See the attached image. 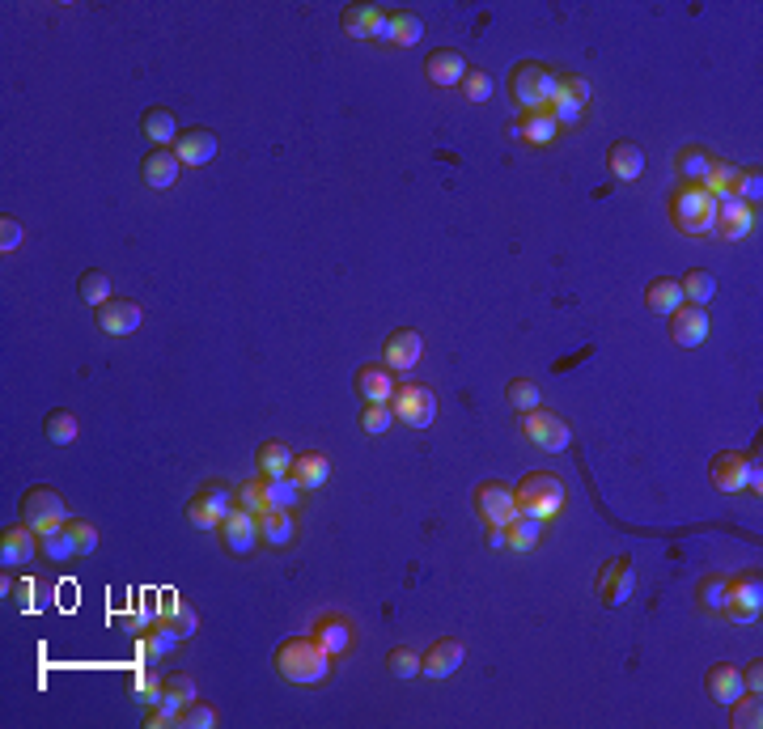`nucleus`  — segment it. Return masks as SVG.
<instances>
[{
	"label": "nucleus",
	"instance_id": "nucleus-58",
	"mask_svg": "<svg viewBox=\"0 0 763 729\" xmlns=\"http://www.w3.org/2000/svg\"><path fill=\"white\" fill-rule=\"evenodd\" d=\"M369 39H378V43H395V26H390V13L378 9L374 17V30H369Z\"/></svg>",
	"mask_w": 763,
	"mask_h": 729
},
{
	"label": "nucleus",
	"instance_id": "nucleus-51",
	"mask_svg": "<svg viewBox=\"0 0 763 729\" xmlns=\"http://www.w3.org/2000/svg\"><path fill=\"white\" fill-rule=\"evenodd\" d=\"M390 424H395V412H390V403H365L361 429H365L369 437H382V433H390Z\"/></svg>",
	"mask_w": 763,
	"mask_h": 729
},
{
	"label": "nucleus",
	"instance_id": "nucleus-6",
	"mask_svg": "<svg viewBox=\"0 0 763 729\" xmlns=\"http://www.w3.org/2000/svg\"><path fill=\"white\" fill-rule=\"evenodd\" d=\"M229 513H234V488H225V484H204L187 501V522L200 530H221Z\"/></svg>",
	"mask_w": 763,
	"mask_h": 729
},
{
	"label": "nucleus",
	"instance_id": "nucleus-53",
	"mask_svg": "<svg viewBox=\"0 0 763 729\" xmlns=\"http://www.w3.org/2000/svg\"><path fill=\"white\" fill-rule=\"evenodd\" d=\"M386 670L395 674V679H416L420 674V657H416V649H390V657H386Z\"/></svg>",
	"mask_w": 763,
	"mask_h": 729
},
{
	"label": "nucleus",
	"instance_id": "nucleus-7",
	"mask_svg": "<svg viewBox=\"0 0 763 729\" xmlns=\"http://www.w3.org/2000/svg\"><path fill=\"white\" fill-rule=\"evenodd\" d=\"M475 513L488 530H505L513 518H518V496H513V488L501 484V479H488V484L475 488Z\"/></svg>",
	"mask_w": 763,
	"mask_h": 729
},
{
	"label": "nucleus",
	"instance_id": "nucleus-54",
	"mask_svg": "<svg viewBox=\"0 0 763 729\" xmlns=\"http://www.w3.org/2000/svg\"><path fill=\"white\" fill-rule=\"evenodd\" d=\"M179 725H183V729H212V725H217V708L191 700L183 713H179Z\"/></svg>",
	"mask_w": 763,
	"mask_h": 729
},
{
	"label": "nucleus",
	"instance_id": "nucleus-34",
	"mask_svg": "<svg viewBox=\"0 0 763 729\" xmlns=\"http://www.w3.org/2000/svg\"><path fill=\"white\" fill-rule=\"evenodd\" d=\"M140 128H145V136L153 140L157 149H166L170 140H179V119H174V111H166V106H153V111H145Z\"/></svg>",
	"mask_w": 763,
	"mask_h": 729
},
{
	"label": "nucleus",
	"instance_id": "nucleus-60",
	"mask_svg": "<svg viewBox=\"0 0 763 729\" xmlns=\"http://www.w3.org/2000/svg\"><path fill=\"white\" fill-rule=\"evenodd\" d=\"M488 543H492V547H509V543H505V530H488Z\"/></svg>",
	"mask_w": 763,
	"mask_h": 729
},
{
	"label": "nucleus",
	"instance_id": "nucleus-31",
	"mask_svg": "<svg viewBox=\"0 0 763 729\" xmlns=\"http://www.w3.org/2000/svg\"><path fill=\"white\" fill-rule=\"evenodd\" d=\"M259 535L268 547H289L297 539V522H293V509H268L259 513Z\"/></svg>",
	"mask_w": 763,
	"mask_h": 729
},
{
	"label": "nucleus",
	"instance_id": "nucleus-1",
	"mask_svg": "<svg viewBox=\"0 0 763 729\" xmlns=\"http://www.w3.org/2000/svg\"><path fill=\"white\" fill-rule=\"evenodd\" d=\"M272 666H276V674L285 683L318 687V683H327V674H331V653L318 645L314 636H289V640H280L276 645Z\"/></svg>",
	"mask_w": 763,
	"mask_h": 729
},
{
	"label": "nucleus",
	"instance_id": "nucleus-18",
	"mask_svg": "<svg viewBox=\"0 0 763 729\" xmlns=\"http://www.w3.org/2000/svg\"><path fill=\"white\" fill-rule=\"evenodd\" d=\"M420 357H424V340H420V331H412V327L390 331V340L382 344L386 369H412V365H420Z\"/></svg>",
	"mask_w": 763,
	"mask_h": 729
},
{
	"label": "nucleus",
	"instance_id": "nucleus-36",
	"mask_svg": "<svg viewBox=\"0 0 763 729\" xmlns=\"http://www.w3.org/2000/svg\"><path fill=\"white\" fill-rule=\"evenodd\" d=\"M543 539V522L539 518H526V513H518L509 526H505V543L513 551H530V547H539Z\"/></svg>",
	"mask_w": 763,
	"mask_h": 729
},
{
	"label": "nucleus",
	"instance_id": "nucleus-44",
	"mask_svg": "<svg viewBox=\"0 0 763 729\" xmlns=\"http://www.w3.org/2000/svg\"><path fill=\"white\" fill-rule=\"evenodd\" d=\"M730 725H734V729H759V725H763V704H759V696L742 691V696L730 704Z\"/></svg>",
	"mask_w": 763,
	"mask_h": 729
},
{
	"label": "nucleus",
	"instance_id": "nucleus-42",
	"mask_svg": "<svg viewBox=\"0 0 763 729\" xmlns=\"http://www.w3.org/2000/svg\"><path fill=\"white\" fill-rule=\"evenodd\" d=\"M43 433H47L51 446H73V441L81 437V424H77L73 412H51L47 424H43Z\"/></svg>",
	"mask_w": 763,
	"mask_h": 729
},
{
	"label": "nucleus",
	"instance_id": "nucleus-48",
	"mask_svg": "<svg viewBox=\"0 0 763 729\" xmlns=\"http://www.w3.org/2000/svg\"><path fill=\"white\" fill-rule=\"evenodd\" d=\"M77 293L98 310V306H106V301H111V276H106V272H85L81 284H77Z\"/></svg>",
	"mask_w": 763,
	"mask_h": 729
},
{
	"label": "nucleus",
	"instance_id": "nucleus-9",
	"mask_svg": "<svg viewBox=\"0 0 763 729\" xmlns=\"http://www.w3.org/2000/svg\"><path fill=\"white\" fill-rule=\"evenodd\" d=\"M22 522L30 530H51V526H64L68 522V505L56 488H30L22 496Z\"/></svg>",
	"mask_w": 763,
	"mask_h": 729
},
{
	"label": "nucleus",
	"instance_id": "nucleus-12",
	"mask_svg": "<svg viewBox=\"0 0 763 729\" xmlns=\"http://www.w3.org/2000/svg\"><path fill=\"white\" fill-rule=\"evenodd\" d=\"M221 543H225V551H234V556H251V551L263 543V535H259V518L255 513H246V509H238L234 505V513L221 522Z\"/></svg>",
	"mask_w": 763,
	"mask_h": 729
},
{
	"label": "nucleus",
	"instance_id": "nucleus-43",
	"mask_svg": "<svg viewBox=\"0 0 763 729\" xmlns=\"http://www.w3.org/2000/svg\"><path fill=\"white\" fill-rule=\"evenodd\" d=\"M301 501V484L293 475H268V505L272 509H297Z\"/></svg>",
	"mask_w": 763,
	"mask_h": 729
},
{
	"label": "nucleus",
	"instance_id": "nucleus-29",
	"mask_svg": "<svg viewBox=\"0 0 763 729\" xmlns=\"http://www.w3.org/2000/svg\"><path fill=\"white\" fill-rule=\"evenodd\" d=\"M301 492H314V488H323L327 479H331V458L327 454H318V450H306V454H297L293 458V471H289Z\"/></svg>",
	"mask_w": 763,
	"mask_h": 729
},
{
	"label": "nucleus",
	"instance_id": "nucleus-28",
	"mask_svg": "<svg viewBox=\"0 0 763 729\" xmlns=\"http://www.w3.org/2000/svg\"><path fill=\"white\" fill-rule=\"evenodd\" d=\"M556 132H560V123L552 119V111H547V106H543V111H526L518 123H513V136H518V140H526V145H552V140H556Z\"/></svg>",
	"mask_w": 763,
	"mask_h": 729
},
{
	"label": "nucleus",
	"instance_id": "nucleus-50",
	"mask_svg": "<svg viewBox=\"0 0 763 729\" xmlns=\"http://www.w3.org/2000/svg\"><path fill=\"white\" fill-rule=\"evenodd\" d=\"M374 17H378L374 5H348V9H344V30L352 34V39H369V30H374Z\"/></svg>",
	"mask_w": 763,
	"mask_h": 729
},
{
	"label": "nucleus",
	"instance_id": "nucleus-11",
	"mask_svg": "<svg viewBox=\"0 0 763 729\" xmlns=\"http://www.w3.org/2000/svg\"><path fill=\"white\" fill-rule=\"evenodd\" d=\"M526 437L535 441L539 450H547V454H560V450H569L573 429H569V420H564V416L535 407V412L526 416Z\"/></svg>",
	"mask_w": 763,
	"mask_h": 729
},
{
	"label": "nucleus",
	"instance_id": "nucleus-38",
	"mask_svg": "<svg viewBox=\"0 0 763 729\" xmlns=\"http://www.w3.org/2000/svg\"><path fill=\"white\" fill-rule=\"evenodd\" d=\"M157 615L166 619V624H174L187 640L195 636V628H200V619H195V611H191V602H183V598H174V594H166V602L157 607Z\"/></svg>",
	"mask_w": 763,
	"mask_h": 729
},
{
	"label": "nucleus",
	"instance_id": "nucleus-25",
	"mask_svg": "<svg viewBox=\"0 0 763 729\" xmlns=\"http://www.w3.org/2000/svg\"><path fill=\"white\" fill-rule=\"evenodd\" d=\"M136 327H140V306H136V301L111 297L106 306H98V331H106V335H132Z\"/></svg>",
	"mask_w": 763,
	"mask_h": 729
},
{
	"label": "nucleus",
	"instance_id": "nucleus-39",
	"mask_svg": "<svg viewBox=\"0 0 763 729\" xmlns=\"http://www.w3.org/2000/svg\"><path fill=\"white\" fill-rule=\"evenodd\" d=\"M39 547H43V556L56 560V564H64V560L77 556V551H73V535H68V522H64V526H51V530H39Z\"/></svg>",
	"mask_w": 763,
	"mask_h": 729
},
{
	"label": "nucleus",
	"instance_id": "nucleus-5",
	"mask_svg": "<svg viewBox=\"0 0 763 729\" xmlns=\"http://www.w3.org/2000/svg\"><path fill=\"white\" fill-rule=\"evenodd\" d=\"M390 412H395V420L407 424V429H429V424L437 420L433 386H424V382L395 386V395H390Z\"/></svg>",
	"mask_w": 763,
	"mask_h": 729
},
{
	"label": "nucleus",
	"instance_id": "nucleus-19",
	"mask_svg": "<svg viewBox=\"0 0 763 729\" xmlns=\"http://www.w3.org/2000/svg\"><path fill=\"white\" fill-rule=\"evenodd\" d=\"M310 636L335 657V653H348V649H352V640H357V628H352V619H348V615L327 611V615H318V619H314V632H310Z\"/></svg>",
	"mask_w": 763,
	"mask_h": 729
},
{
	"label": "nucleus",
	"instance_id": "nucleus-57",
	"mask_svg": "<svg viewBox=\"0 0 763 729\" xmlns=\"http://www.w3.org/2000/svg\"><path fill=\"white\" fill-rule=\"evenodd\" d=\"M22 246V221L17 217H0V251H17Z\"/></svg>",
	"mask_w": 763,
	"mask_h": 729
},
{
	"label": "nucleus",
	"instance_id": "nucleus-35",
	"mask_svg": "<svg viewBox=\"0 0 763 729\" xmlns=\"http://www.w3.org/2000/svg\"><path fill=\"white\" fill-rule=\"evenodd\" d=\"M293 458L297 454L285 446V441H263L259 454H255V467H259V475H289Z\"/></svg>",
	"mask_w": 763,
	"mask_h": 729
},
{
	"label": "nucleus",
	"instance_id": "nucleus-17",
	"mask_svg": "<svg viewBox=\"0 0 763 729\" xmlns=\"http://www.w3.org/2000/svg\"><path fill=\"white\" fill-rule=\"evenodd\" d=\"M467 73H471V64H467L463 51H454V47H441V51H433V56L424 60V77H429L433 85H441V90L463 85Z\"/></svg>",
	"mask_w": 763,
	"mask_h": 729
},
{
	"label": "nucleus",
	"instance_id": "nucleus-21",
	"mask_svg": "<svg viewBox=\"0 0 763 729\" xmlns=\"http://www.w3.org/2000/svg\"><path fill=\"white\" fill-rule=\"evenodd\" d=\"M747 471H751V458L747 454H734L725 450L708 462V475H713V488L717 492H742L747 488Z\"/></svg>",
	"mask_w": 763,
	"mask_h": 729
},
{
	"label": "nucleus",
	"instance_id": "nucleus-27",
	"mask_svg": "<svg viewBox=\"0 0 763 729\" xmlns=\"http://www.w3.org/2000/svg\"><path fill=\"white\" fill-rule=\"evenodd\" d=\"M704 687H708V696H713L717 704H725L730 708L742 691V670L738 666H730V662H717V666H708V679H704Z\"/></svg>",
	"mask_w": 763,
	"mask_h": 729
},
{
	"label": "nucleus",
	"instance_id": "nucleus-41",
	"mask_svg": "<svg viewBox=\"0 0 763 729\" xmlns=\"http://www.w3.org/2000/svg\"><path fill=\"white\" fill-rule=\"evenodd\" d=\"M234 505L238 509H246V513H268L272 505H268V475H259V479H251V484H242V488H234Z\"/></svg>",
	"mask_w": 763,
	"mask_h": 729
},
{
	"label": "nucleus",
	"instance_id": "nucleus-40",
	"mask_svg": "<svg viewBox=\"0 0 763 729\" xmlns=\"http://www.w3.org/2000/svg\"><path fill=\"white\" fill-rule=\"evenodd\" d=\"M738 183H742V166H734V162H725V157H717L713 162V170H708V179H704V187L717 195H734L738 191Z\"/></svg>",
	"mask_w": 763,
	"mask_h": 729
},
{
	"label": "nucleus",
	"instance_id": "nucleus-14",
	"mask_svg": "<svg viewBox=\"0 0 763 729\" xmlns=\"http://www.w3.org/2000/svg\"><path fill=\"white\" fill-rule=\"evenodd\" d=\"M755 229V208L751 204H742L738 195H721L717 200V225H713V234H721L725 242H742Z\"/></svg>",
	"mask_w": 763,
	"mask_h": 729
},
{
	"label": "nucleus",
	"instance_id": "nucleus-8",
	"mask_svg": "<svg viewBox=\"0 0 763 729\" xmlns=\"http://www.w3.org/2000/svg\"><path fill=\"white\" fill-rule=\"evenodd\" d=\"M590 81L577 77V73H564L560 85H556V94L552 102H547V111H552V119L560 123V128H577L581 115H585V106H590Z\"/></svg>",
	"mask_w": 763,
	"mask_h": 729
},
{
	"label": "nucleus",
	"instance_id": "nucleus-20",
	"mask_svg": "<svg viewBox=\"0 0 763 729\" xmlns=\"http://www.w3.org/2000/svg\"><path fill=\"white\" fill-rule=\"evenodd\" d=\"M463 657H467V649H463V640H454V636H441L437 645L420 657V674H429V679H450V674L463 666Z\"/></svg>",
	"mask_w": 763,
	"mask_h": 729
},
{
	"label": "nucleus",
	"instance_id": "nucleus-33",
	"mask_svg": "<svg viewBox=\"0 0 763 729\" xmlns=\"http://www.w3.org/2000/svg\"><path fill=\"white\" fill-rule=\"evenodd\" d=\"M645 306H649L653 314H666V318H670L674 310L683 306V289H679V280L658 276V280H653L649 289H645Z\"/></svg>",
	"mask_w": 763,
	"mask_h": 729
},
{
	"label": "nucleus",
	"instance_id": "nucleus-13",
	"mask_svg": "<svg viewBox=\"0 0 763 729\" xmlns=\"http://www.w3.org/2000/svg\"><path fill=\"white\" fill-rule=\"evenodd\" d=\"M632 585H636V568H632V556H619V560H607L598 573V594L607 607H624L632 598Z\"/></svg>",
	"mask_w": 763,
	"mask_h": 729
},
{
	"label": "nucleus",
	"instance_id": "nucleus-26",
	"mask_svg": "<svg viewBox=\"0 0 763 729\" xmlns=\"http://www.w3.org/2000/svg\"><path fill=\"white\" fill-rule=\"evenodd\" d=\"M183 632L174 628V624H166V619H157L153 628H145V640H140V657H145V666H153V662H162L166 653H174L183 645Z\"/></svg>",
	"mask_w": 763,
	"mask_h": 729
},
{
	"label": "nucleus",
	"instance_id": "nucleus-56",
	"mask_svg": "<svg viewBox=\"0 0 763 729\" xmlns=\"http://www.w3.org/2000/svg\"><path fill=\"white\" fill-rule=\"evenodd\" d=\"M738 200L742 204H751V208H759V195H763V179H759V170H742V183H738Z\"/></svg>",
	"mask_w": 763,
	"mask_h": 729
},
{
	"label": "nucleus",
	"instance_id": "nucleus-3",
	"mask_svg": "<svg viewBox=\"0 0 763 729\" xmlns=\"http://www.w3.org/2000/svg\"><path fill=\"white\" fill-rule=\"evenodd\" d=\"M513 496H518V513H526V518H539V522H552L564 513V501H569V492H564L560 475L552 471H535L526 475L518 488H513Z\"/></svg>",
	"mask_w": 763,
	"mask_h": 729
},
{
	"label": "nucleus",
	"instance_id": "nucleus-15",
	"mask_svg": "<svg viewBox=\"0 0 763 729\" xmlns=\"http://www.w3.org/2000/svg\"><path fill=\"white\" fill-rule=\"evenodd\" d=\"M670 340L679 344V348H700L708 340V314L704 306H683L670 314Z\"/></svg>",
	"mask_w": 763,
	"mask_h": 729
},
{
	"label": "nucleus",
	"instance_id": "nucleus-2",
	"mask_svg": "<svg viewBox=\"0 0 763 729\" xmlns=\"http://www.w3.org/2000/svg\"><path fill=\"white\" fill-rule=\"evenodd\" d=\"M670 221L687 238H708V234H713V225H717V195L708 191V187L683 183L679 191L670 195Z\"/></svg>",
	"mask_w": 763,
	"mask_h": 729
},
{
	"label": "nucleus",
	"instance_id": "nucleus-52",
	"mask_svg": "<svg viewBox=\"0 0 763 729\" xmlns=\"http://www.w3.org/2000/svg\"><path fill=\"white\" fill-rule=\"evenodd\" d=\"M68 535H73V551H77V556H90V551H98V526L94 522L68 518Z\"/></svg>",
	"mask_w": 763,
	"mask_h": 729
},
{
	"label": "nucleus",
	"instance_id": "nucleus-32",
	"mask_svg": "<svg viewBox=\"0 0 763 729\" xmlns=\"http://www.w3.org/2000/svg\"><path fill=\"white\" fill-rule=\"evenodd\" d=\"M713 162H717V153H708V149H700V145H687V149H679V157H674V166H679L683 183H696V187H704Z\"/></svg>",
	"mask_w": 763,
	"mask_h": 729
},
{
	"label": "nucleus",
	"instance_id": "nucleus-24",
	"mask_svg": "<svg viewBox=\"0 0 763 729\" xmlns=\"http://www.w3.org/2000/svg\"><path fill=\"white\" fill-rule=\"evenodd\" d=\"M179 153H170V149H153L145 162H140V179H145V187H153V191H166V187H174L179 183Z\"/></svg>",
	"mask_w": 763,
	"mask_h": 729
},
{
	"label": "nucleus",
	"instance_id": "nucleus-55",
	"mask_svg": "<svg viewBox=\"0 0 763 729\" xmlns=\"http://www.w3.org/2000/svg\"><path fill=\"white\" fill-rule=\"evenodd\" d=\"M463 94H467L471 102H488V98H492V77H488V73H475V68H471V73L463 77Z\"/></svg>",
	"mask_w": 763,
	"mask_h": 729
},
{
	"label": "nucleus",
	"instance_id": "nucleus-22",
	"mask_svg": "<svg viewBox=\"0 0 763 729\" xmlns=\"http://www.w3.org/2000/svg\"><path fill=\"white\" fill-rule=\"evenodd\" d=\"M174 153H179L183 166H208L217 157V136L208 128H183L179 140H174Z\"/></svg>",
	"mask_w": 763,
	"mask_h": 729
},
{
	"label": "nucleus",
	"instance_id": "nucleus-30",
	"mask_svg": "<svg viewBox=\"0 0 763 729\" xmlns=\"http://www.w3.org/2000/svg\"><path fill=\"white\" fill-rule=\"evenodd\" d=\"M357 395L365 403H390L395 395V378H390L386 365H361L357 369Z\"/></svg>",
	"mask_w": 763,
	"mask_h": 729
},
{
	"label": "nucleus",
	"instance_id": "nucleus-4",
	"mask_svg": "<svg viewBox=\"0 0 763 729\" xmlns=\"http://www.w3.org/2000/svg\"><path fill=\"white\" fill-rule=\"evenodd\" d=\"M556 85H560V77L552 73V68L526 60V64H518V68L509 73V98H513V106H518L522 115H526V111H543V106L552 102Z\"/></svg>",
	"mask_w": 763,
	"mask_h": 729
},
{
	"label": "nucleus",
	"instance_id": "nucleus-59",
	"mask_svg": "<svg viewBox=\"0 0 763 729\" xmlns=\"http://www.w3.org/2000/svg\"><path fill=\"white\" fill-rule=\"evenodd\" d=\"M742 687H747L751 696H759V691H763V662H759V657H755L747 670H742Z\"/></svg>",
	"mask_w": 763,
	"mask_h": 729
},
{
	"label": "nucleus",
	"instance_id": "nucleus-10",
	"mask_svg": "<svg viewBox=\"0 0 763 729\" xmlns=\"http://www.w3.org/2000/svg\"><path fill=\"white\" fill-rule=\"evenodd\" d=\"M730 585V598H725V615L734 619V624H755L759 611H763V585L755 573H738L725 581Z\"/></svg>",
	"mask_w": 763,
	"mask_h": 729
},
{
	"label": "nucleus",
	"instance_id": "nucleus-23",
	"mask_svg": "<svg viewBox=\"0 0 763 729\" xmlns=\"http://www.w3.org/2000/svg\"><path fill=\"white\" fill-rule=\"evenodd\" d=\"M607 170L619 183H636L645 174V149L632 145V140H615V145L607 149Z\"/></svg>",
	"mask_w": 763,
	"mask_h": 729
},
{
	"label": "nucleus",
	"instance_id": "nucleus-49",
	"mask_svg": "<svg viewBox=\"0 0 763 729\" xmlns=\"http://www.w3.org/2000/svg\"><path fill=\"white\" fill-rule=\"evenodd\" d=\"M162 683H166V679H157L153 670H136V679H132V696H136V704L145 708V713L157 704V696H162Z\"/></svg>",
	"mask_w": 763,
	"mask_h": 729
},
{
	"label": "nucleus",
	"instance_id": "nucleus-47",
	"mask_svg": "<svg viewBox=\"0 0 763 729\" xmlns=\"http://www.w3.org/2000/svg\"><path fill=\"white\" fill-rule=\"evenodd\" d=\"M390 26H395V43L399 47H416L420 39H424V22H420V17L416 13H390Z\"/></svg>",
	"mask_w": 763,
	"mask_h": 729
},
{
	"label": "nucleus",
	"instance_id": "nucleus-46",
	"mask_svg": "<svg viewBox=\"0 0 763 729\" xmlns=\"http://www.w3.org/2000/svg\"><path fill=\"white\" fill-rule=\"evenodd\" d=\"M696 598H700L704 611L725 615V598H730V585H725V577H704L700 590H696Z\"/></svg>",
	"mask_w": 763,
	"mask_h": 729
},
{
	"label": "nucleus",
	"instance_id": "nucleus-16",
	"mask_svg": "<svg viewBox=\"0 0 763 729\" xmlns=\"http://www.w3.org/2000/svg\"><path fill=\"white\" fill-rule=\"evenodd\" d=\"M39 551V530H30L26 522L22 526H5L0 530V564L5 568H22L34 560Z\"/></svg>",
	"mask_w": 763,
	"mask_h": 729
},
{
	"label": "nucleus",
	"instance_id": "nucleus-45",
	"mask_svg": "<svg viewBox=\"0 0 763 729\" xmlns=\"http://www.w3.org/2000/svg\"><path fill=\"white\" fill-rule=\"evenodd\" d=\"M505 399H509V407H513V412H518V416H530V412H535V407H539V386L535 382H530V378H513L509 382V390H505Z\"/></svg>",
	"mask_w": 763,
	"mask_h": 729
},
{
	"label": "nucleus",
	"instance_id": "nucleus-37",
	"mask_svg": "<svg viewBox=\"0 0 763 729\" xmlns=\"http://www.w3.org/2000/svg\"><path fill=\"white\" fill-rule=\"evenodd\" d=\"M679 289H683L687 306H708V301L717 297V276H713V272H687V276L679 280Z\"/></svg>",
	"mask_w": 763,
	"mask_h": 729
}]
</instances>
